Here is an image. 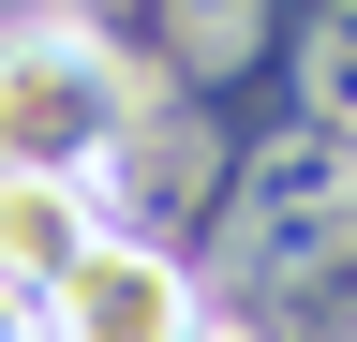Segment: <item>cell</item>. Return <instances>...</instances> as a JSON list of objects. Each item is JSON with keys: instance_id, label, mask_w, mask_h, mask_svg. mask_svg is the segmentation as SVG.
Returning <instances> with one entry per match:
<instances>
[{"instance_id": "3957f363", "label": "cell", "mask_w": 357, "mask_h": 342, "mask_svg": "<svg viewBox=\"0 0 357 342\" xmlns=\"http://www.w3.org/2000/svg\"><path fill=\"white\" fill-rule=\"evenodd\" d=\"M89 224H105V208H89L75 179H15V164H0V297L30 313V297L89 253Z\"/></svg>"}, {"instance_id": "277c9868", "label": "cell", "mask_w": 357, "mask_h": 342, "mask_svg": "<svg viewBox=\"0 0 357 342\" xmlns=\"http://www.w3.org/2000/svg\"><path fill=\"white\" fill-rule=\"evenodd\" d=\"M0 342H30V313H15V297H0Z\"/></svg>"}, {"instance_id": "6da1fadb", "label": "cell", "mask_w": 357, "mask_h": 342, "mask_svg": "<svg viewBox=\"0 0 357 342\" xmlns=\"http://www.w3.org/2000/svg\"><path fill=\"white\" fill-rule=\"evenodd\" d=\"M134 134H149V90H134V60L89 15H15L0 30V164L15 179H75L89 194Z\"/></svg>"}, {"instance_id": "7a4b0ae2", "label": "cell", "mask_w": 357, "mask_h": 342, "mask_svg": "<svg viewBox=\"0 0 357 342\" xmlns=\"http://www.w3.org/2000/svg\"><path fill=\"white\" fill-rule=\"evenodd\" d=\"M194 327H208L194 268L164 238H119V224H89V253L30 297V342H194Z\"/></svg>"}, {"instance_id": "5b68a950", "label": "cell", "mask_w": 357, "mask_h": 342, "mask_svg": "<svg viewBox=\"0 0 357 342\" xmlns=\"http://www.w3.org/2000/svg\"><path fill=\"white\" fill-rule=\"evenodd\" d=\"M194 342H238V327H194Z\"/></svg>"}]
</instances>
